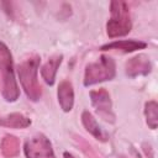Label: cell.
<instances>
[{"label":"cell","mask_w":158,"mask_h":158,"mask_svg":"<svg viewBox=\"0 0 158 158\" xmlns=\"http://www.w3.org/2000/svg\"><path fill=\"white\" fill-rule=\"evenodd\" d=\"M0 73L2 75V96L6 101L12 102L19 99L20 90L15 79L12 56L7 46L0 41Z\"/></svg>","instance_id":"1"},{"label":"cell","mask_w":158,"mask_h":158,"mask_svg":"<svg viewBox=\"0 0 158 158\" xmlns=\"http://www.w3.org/2000/svg\"><path fill=\"white\" fill-rule=\"evenodd\" d=\"M38 67H40V57L33 56V57H30L28 59L23 60L17 68V73H19V78H20L22 89L25 90L27 98L32 101L40 100V98L42 95L41 86L38 84V79H37Z\"/></svg>","instance_id":"2"},{"label":"cell","mask_w":158,"mask_h":158,"mask_svg":"<svg viewBox=\"0 0 158 158\" xmlns=\"http://www.w3.org/2000/svg\"><path fill=\"white\" fill-rule=\"evenodd\" d=\"M110 12H111V17L106 23L107 36L110 38H116L127 35L132 27L128 5L125 1H120V0L111 1Z\"/></svg>","instance_id":"3"},{"label":"cell","mask_w":158,"mask_h":158,"mask_svg":"<svg viewBox=\"0 0 158 158\" xmlns=\"http://www.w3.org/2000/svg\"><path fill=\"white\" fill-rule=\"evenodd\" d=\"M115 60L109 56H101L96 62L90 63L85 68L84 85L90 86L105 80H111L115 77Z\"/></svg>","instance_id":"4"},{"label":"cell","mask_w":158,"mask_h":158,"mask_svg":"<svg viewBox=\"0 0 158 158\" xmlns=\"http://www.w3.org/2000/svg\"><path fill=\"white\" fill-rule=\"evenodd\" d=\"M26 158H56L49 139L38 133L25 142L23 147Z\"/></svg>","instance_id":"5"},{"label":"cell","mask_w":158,"mask_h":158,"mask_svg":"<svg viewBox=\"0 0 158 158\" xmlns=\"http://www.w3.org/2000/svg\"><path fill=\"white\" fill-rule=\"evenodd\" d=\"M91 104L95 107L96 112L101 118L109 122L115 121V115L112 112V104L110 99V94L105 89H98L90 91Z\"/></svg>","instance_id":"6"},{"label":"cell","mask_w":158,"mask_h":158,"mask_svg":"<svg viewBox=\"0 0 158 158\" xmlns=\"http://www.w3.org/2000/svg\"><path fill=\"white\" fill-rule=\"evenodd\" d=\"M152 69L148 56L138 54L132 57L126 63V74L130 78H136L139 75H147Z\"/></svg>","instance_id":"7"},{"label":"cell","mask_w":158,"mask_h":158,"mask_svg":"<svg viewBox=\"0 0 158 158\" xmlns=\"http://www.w3.org/2000/svg\"><path fill=\"white\" fill-rule=\"evenodd\" d=\"M58 102L63 111L69 112L74 105V90L73 85L68 80H63L58 86Z\"/></svg>","instance_id":"8"},{"label":"cell","mask_w":158,"mask_h":158,"mask_svg":"<svg viewBox=\"0 0 158 158\" xmlns=\"http://www.w3.org/2000/svg\"><path fill=\"white\" fill-rule=\"evenodd\" d=\"M147 44L142 41L137 40H120V41H114L111 43H106L100 47L101 51H109V49H120L123 52H135L137 49H143L146 48Z\"/></svg>","instance_id":"9"},{"label":"cell","mask_w":158,"mask_h":158,"mask_svg":"<svg viewBox=\"0 0 158 158\" xmlns=\"http://www.w3.org/2000/svg\"><path fill=\"white\" fill-rule=\"evenodd\" d=\"M63 60V56L62 54H57L51 57L41 68V75L44 79V81L48 85H53L54 80H56V74H57V69L59 68L60 63Z\"/></svg>","instance_id":"10"},{"label":"cell","mask_w":158,"mask_h":158,"mask_svg":"<svg viewBox=\"0 0 158 158\" xmlns=\"http://www.w3.org/2000/svg\"><path fill=\"white\" fill-rule=\"evenodd\" d=\"M81 122H83L85 130L90 135H93L96 139L102 141V142L107 141V138H109L107 133L101 130V127L99 126V123L96 122V120L94 118V116L89 111H83V114H81Z\"/></svg>","instance_id":"11"},{"label":"cell","mask_w":158,"mask_h":158,"mask_svg":"<svg viewBox=\"0 0 158 158\" xmlns=\"http://www.w3.org/2000/svg\"><path fill=\"white\" fill-rule=\"evenodd\" d=\"M31 125V120L22 114L12 112L6 116H0V126L10 128H26Z\"/></svg>","instance_id":"12"},{"label":"cell","mask_w":158,"mask_h":158,"mask_svg":"<svg viewBox=\"0 0 158 158\" xmlns=\"http://www.w3.org/2000/svg\"><path fill=\"white\" fill-rule=\"evenodd\" d=\"M1 152L5 157L12 158L20 152V142L12 135H6L1 142Z\"/></svg>","instance_id":"13"},{"label":"cell","mask_w":158,"mask_h":158,"mask_svg":"<svg viewBox=\"0 0 158 158\" xmlns=\"http://www.w3.org/2000/svg\"><path fill=\"white\" fill-rule=\"evenodd\" d=\"M144 115H146V121L149 128L154 130L157 128L158 125V105L154 100L146 102L144 105Z\"/></svg>","instance_id":"14"},{"label":"cell","mask_w":158,"mask_h":158,"mask_svg":"<svg viewBox=\"0 0 158 158\" xmlns=\"http://www.w3.org/2000/svg\"><path fill=\"white\" fill-rule=\"evenodd\" d=\"M63 157H64V158H75L73 154H70V153H68V152H64V153H63Z\"/></svg>","instance_id":"15"}]
</instances>
